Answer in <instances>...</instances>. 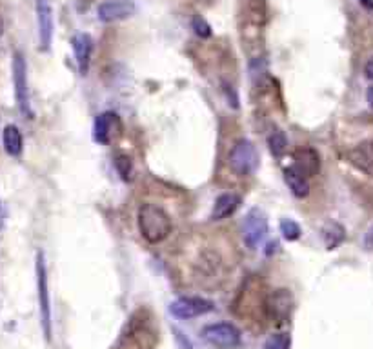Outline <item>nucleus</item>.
I'll return each mask as SVG.
<instances>
[{
    "label": "nucleus",
    "mask_w": 373,
    "mask_h": 349,
    "mask_svg": "<svg viewBox=\"0 0 373 349\" xmlns=\"http://www.w3.org/2000/svg\"><path fill=\"white\" fill-rule=\"evenodd\" d=\"M139 231L149 244H160L171 235L173 224L168 211L159 204H144L139 210Z\"/></svg>",
    "instance_id": "nucleus-1"
},
{
    "label": "nucleus",
    "mask_w": 373,
    "mask_h": 349,
    "mask_svg": "<svg viewBox=\"0 0 373 349\" xmlns=\"http://www.w3.org/2000/svg\"><path fill=\"white\" fill-rule=\"evenodd\" d=\"M200 337L209 346L219 349H233L242 342L240 331L233 324H229V322H217V324L204 326L202 331H200Z\"/></svg>",
    "instance_id": "nucleus-4"
},
{
    "label": "nucleus",
    "mask_w": 373,
    "mask_h": 349,
    "mask_svg": "<svg viewBox=\"0 0 373 349\" xmlns=\"http://www.w3.org/2000/svg\"><path fill=\"white\" fill-rule=\"evenodd\" d=\"M193 30L195 33L199 37H202V39H206V37L211 35V28H209V24L206 22L202 17H195L193 19Z\"/></svg>",
    "instance_id": "nucleus-23"
},
{
    "label": "nucleus",
    "mask_w": 373,
    "mask_h": 349,
    "mask_svg": "<svg viewBox=\"0 0 373 349\" xmlns=\"http://www.w3.org/2000/svg\"><path fill=\"white\" fill-rule=\"evenodd\" d=\"M366 99H368L370 106H372V108H373V86H370L368 91H366Z\"/></svg>",
    "instance_id": "nucleus-26"
},
{
    "label": "nucleus",
    "mask_w": 373,
    "mask_h": 349,
    "mask_svg": "<svg viewBox=\"0 0 373 349\" xmlns=\"http://www.w3.org/2000/svg\"><path fill=\"white\" fill-rule=\"evenodd\" d=\"M13 86H15L17 106L22 115L30 117V90H28V66L22 53L17 51L13 55Z\"/></svg>",
    "instance_id": "nucleus-6"
},
{
    "label": "nucleus",
    "mask_w": 373,
    "mask_h": 349,
    "mask_svg": "<svg viewBox=\"0 0 373 349\" xmlns=\"http://www.w3.org/2000/svg\"><path fill=\"white\" fill-rule=\"evenodd\" d=\"M37 291H39V311L42 331L48 340L51 339V299L50 284H48V270H46L44 253H37Z\"/></svg>",
    "instance_id": "nucleus-2"
},
{
    "label": "nucleus",
    "mask_w": 373,
    "mask_h": 349,
    "mask_svg": "<svg viewBox=\"0 0 373 349\" xmlns=\"http://www.w3.org/2000/svg\"><path fill=\"white\" fill-rule=\"evenodd\" d=\"M117 124H119V119H117V115L111 113V111H106V113L97 117L93 128L95 142H99V144H108L111 140V135H113V130Z\"/></svg>",
    "instance_id": "nucleus-15"
},
{
    "label": "nucleus",
    "mask_w": 373,
    "mask_h": 349,
    "mask_svg": "<svg viewBox=\"0 0 373 349\" xmlns=\"http://www.w3.org/2000/svg\"><path fill=\"white\" fill-rule=\"evenodd\" d=\"M294 168L298 173H303L306 179H312L321 170V157L314 148H298L295 151Z\"/></svg>",
    "instance_id": "nucleus-12"
},
{
    "label": "nucleus",
    "mask_w": 373,
    "mask_h": 349,
    "mask_svg": "<svg viewBox=\"0 0 373 349\" xmlns=\"http://www.w3.org/2000/svg\"><path fill=\"white\" fill-rule=\"evenodd\" d=\"M364 248L366 250H373V226L364 235Z\"/></svg>",
    "instance_id": "nucleus-24"
},
{
    "label": "nucleus",
    "mask_w": 373,
    "mask_h": 349,
    "mask_svg": "<svg viewBox=\"0 0 373 349\" xmlns=\"http://www.w3.org/2000/svg\"><path fill=\"white\" fill-rule=\"evenodd\" d=\"M37 26H39L40 50L48 51L53 40V8L51 0H37Z\"/></svg>",
    "instance_id": "nucleus-9"
},
{
    "label": "nucleus",
    "mask_w": 373,
    "mask_h": 349,
    "mask_svg": "<svg viewBox=\"0 0 373 349\" xmlns=\"http://www.w3.org/2000/svg\"><path fill=\"white\" fill-rule=\"evenodd\" d=\"M0 35H2V22H0Z\"/></svg>",
    "instance_id": "nucleus-28"
},
{
    "label": "nucleus",
    "mask_w": 373,
    "mask_h": 349,
    "mask_svg": "<svg viewBox=\"0 0 373 349\" xmlns=\"http://www.w3.org/2000/svg\"><path fill=\"white\" fill-rule=\"evenodd\" d=\"M346 159L355 170L373 177V140H363L346 153Z\"/></svg>",
    "instance_id": "nucleus-10"
},
{
    "label": "nucleus",
    "mask_w": 373,
    "mask_h": 349,
    "mask_svg": "<svg viewBox=\"0 0 373 349\" xmlns=\"http://www.w3.org/2000/svg\"><path fill=\"white\" fill-rule=\"evenodd\" d=\"M213 308L215 306L211 300L200 299V297H180L169 304V313L173 315L175 319L189 320L211 313Z\"/></svg>",
    "instance_id": "nucleus-7"
},
{
    "label": "nucleus",
    "mask_w": 373,
    "mask_h": 349,
    "mask_svg": "<svg viewBox=\"0 0 373 349\" xmlns=\"http://www.w3.org/2000/svg\"><path fill=\"white\" fill-rule=\"evenodd\" d=\"M228 164L235 174L248 177L259 166V153H257L255 146L249 140L242 139L239 142H235V146L229 151Z\"/></svg>",
    "instance_id": "nucleus-3"
},
{
    "label": "nucleus",
    "mask_w": 373,
    "mask_h": 349,
    "mask_svg": "<svg viewBox=\"0 0 373 349\" xmlns=\"http://www.w3.org/2000/svg\"><path fill=\"white\" fill-rule=\"evenodd\" d=\"M268 146L271 155L283 157L284 153H286V150H288V139H286L283 131H274V133L268 137Z\"/></svg>",
    "instance_id": "nucleus-19"
},
{
    "label": "nucleus",
    "mask_w": 373,
    "mask_h": 349,
    "mask_svg": "<svg viewBox=\"0 0 373 349\" xmlns=\"http://www.w3.org/2000/svg\"><path fill=\"white\" fill-rule=\"evenodd\" d=\"M364 75H366V79L373 80V57L364 64Z\"/></svg>",
    "instance_id": "nucleus-25"
},
{
    "label": "nucleus",
    "mask_w": 373,
    "mask_h": 349,
    "mask_svg": "<svg viewBox=\"0 0 373 349\" xmlns=\"http://www.w3.org/2000/svg\"><path fill=\"white\" fill-rule=\"evenodd\" d=\"M291 348V339L288 333H274L269 335L262 349H289Z\"/></svg>",
    "instance_id": "nucleus-20"
},
{
    "label": "nucleus",
    "mask_w": 373,
    "mask_h": 349,
    "mask_svg": "<svg viewBox=\"0 0 373 349\" xmlns=\"http://www.w3.org/2000/svg\"><path fill=\"white\" fill-rule=\"evenodd\" d=\"M268 233V217L259 208H251L242 222V239L244 244L249 250H255Z\"/></svg>",
    "instance_id": "nucleus-5"
},
{
    "label": "nucleus",
    "mask_w": 373,
    "mask_h": 349,
    "mask_svg": "<svg viewBox=\"0 0 373 349\" xmlns=\"http://www.w3.org/2000/svg\"><path fill=\"white\" fill-rule=\"evenodd\" d=\"M280 233H283V237L288 242H294V240H297L303 235V231H300V226L295 220L284 219L280 220Z\"/></svg>",
    "instance_id": "nucleus-21"
},
{
    "label": "nucleus",
    "mask_w": 373,
    "mask_h": 349,
    "mask_svg": "<svg viewBox=\"0 0 373 349\" xmlns=\"http://www.w3.org/2000/svg\"><path fill=\"white\" fill-rule=\"evenodd\" d=\"M291 306V297L286 290H277L274 295H269V299L264 302V310L268 311L271 319H277L279 322H284L288 317V310Z\"/></svg>",
    "instance_id": "nucleus-14"
},
{
    "label": "nucleus",
    "mask_w": 373,
    "mask_h": 349,
    "mask_svg": "<svg viewBox=\"0 0 373 349\" xmlns=\"http://www.w3.org/2000/svg\"><path fill=\"white\" fill-rule=\"evenodd\" d=\"M71 48H73L75 60H77V66H79L80 75H86L88 68H90L91 51H93V39L88 33H77L71 39Z\"/></svg>",
    "instance_id": "nucleus-11"
},
{
    "label": "nucleus",
    "mask_w": 373,
    "mask_h": 349,
    "mask_svg": "<svg viewBox=\"0 0 373 349\" xmlns=\"http://www.w3.org/2000/svg\"><path fill=\"white\" fill-rule=\"evenodd\" d=\"M323 237L324 242H326V248H328V250H335V248L343 244L344 239H346V231H344V228L341 224L332 222V224H328L323 230Z\"/></svg>",
    "instance_id": "nucleus-18"
},
{
    "label": "nucleus",
    "mask_w": 373,
    "mask_h": 349,
    "mask_svg": "<svg viewBox=\"0 0 373 349\" xmlns=\"http://www.w3.org/2000/svg\"><path fill=\"white\" fill-rule=\"evenodd\" d=\"M115 168L119 171L120 179L122 180H131V174H133V162L128 155H119L115 159Z\"/></svg>",
    "instance_id": "nucleus-22"
},
{
    "label": "nucleus",
    "mask_w": 373,
    "mask_h": 349,
    "mask_svg": "<svg viewBox=\"0 0 373 349\" xmlns=\"http://www.w3.org/2000/svg\"><path fill=\"white\" fill-rule=\"evenodd\" d=\"M240 202V195L233 193V191H229V193H222L219 195L217 199H215L213 210H211V215H209V219L211 220H224L228 219L229 215H233L235 211L239 210Z\"/></svg>",
    "instance_id": "nucleus-13"
},
{
    "label": "nucleus",
    "mask_w": 373,
    "mask_h": 349,
    "mask_svg": "<svg viewBox=\"0 0 373 349\" xmlns=\"http://www.w3.org/2000/svg\"><path fill=\"white\" fill-rule=\"evenodd\" d=\"M2 144H4L6 153L10 157H20L22 155V150H24V139H22V133L17 126L10 124L4 128V133H2Z\"/></svg>",
    "instance_id": "nucleus-17"
},
{
    "label": "nucleus",
    "mask_w": 373,
    "mask_h": 349,
    "mask_svg": "<svg viewBox=\"0 0 373 349\" xmlns=\"http://www.w3.org/2000/svg\"><path fill=\"white\" fill-rule=\"evenodd\" d=\"M358 2H361V4H363L366 10L373 11V0H358Z\"/></svg>",
    "instance_id": "nucleus-27"
},
{
    "label": "nucleus",
    "mask_w": 373,
    "mask_h": 349,
    "mask_svg": "<svg viewBox=\"0 0 373 349\" xmlns=\"http://www.w3.org/2000/svg\"><path fill=\"white\" fill-rule=\"evenodd\" d=\"M284 180H286V184H288L289 191H291V193H294L297 199H304V197H308V193H309L308 179H306L303 173H298L294 166H289V168H286V170H284Z\"/></svg>",
    "instance_id": "nucleus-16"
},
{
    "label": "nucleus",
    "mask_w": 373,
    "mask_h": 349,
    "mask_svg": "<svg viewBox=\"0 0 373 349\" xmlns=\"http://www.w3.org/2000/svg\"><path fill=\"white\" fill-rule=\"evenodd\" d=\"M137 13V6L133 0H104L97 8V17L102 22H119L133 17Z\"/></svg>",
    "instance_id": "nucleus-8"
}]
</instances>
